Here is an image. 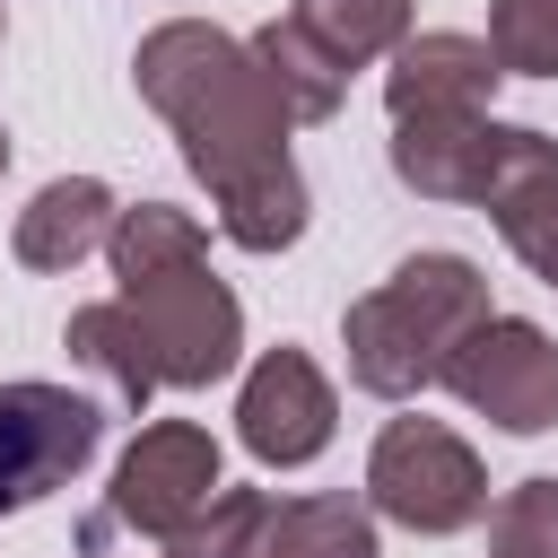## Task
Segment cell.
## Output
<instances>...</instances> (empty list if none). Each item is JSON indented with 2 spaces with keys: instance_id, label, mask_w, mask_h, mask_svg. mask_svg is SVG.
I'll use <instances>...</instances> for the list:
<instances>
[{
  "instance_id": "cell-1",
  "label": "cell",
  "mask_w": 558,
  "mask_h": 558,
  "mask_svg": "<svg viewBox=\"0 0 558 558\" xmlns=\"http://www.w3.org/2000/svg\"><path fill=\"white\" fill-rule=\"evenodd\" d=\"M131 78L183 140V166L209 183L227 244L288 253L305 235V174L288 157L296 113H288L279 78L262 70V52L209 17H166L140 35Z\"/></svg>"
},
{
  "instance_id": "cell-2",
  "label": "cell",
  "mask_w": 558,
  "mask_h": 558,
  "mask_svg": "<svg viewBox=\"0 0 558 558\" xmlns=\"http://www.w3.org/2000/svg\"><path fill=\"white\" fill-rule=\"evenodd\" d=\"M497 314L488 270L471 253H410L392 279H375L349 314H340V349H349V384L375 401H418L427 384H445L453 349Z\"/></svg>"
},
{
  "instance_id": "cell-3",
  "label": "cell",
  "mask_w": 558,
  "mask_h": 558,
  "mask_svg": "<svg viewBox=\"0 0 558 558\" xmlns=\"http://www.w3.org/2000/svg\"><path fill=\"white\" fill-rule=\"evenodd\" d=\"M366 506L418 541H445V532H471L488 514V471L445 418L410 410V418H384V436L366 453Z\"/></svg>"
},
{
  "instance_id": "cell-4",
  "label": "cell",
  "mask_w": 558,
  "mask_h": 558,
  "mask_svg": "<svg viewBox=\"0 0 558 558\" xmlns=\"http://www.w3.org/2000/svg\"><path fill=\"white\" fill-rule=\"evenodd\" d=\"M113 296L140 314V331L157 349V375L174 392H201V384L235 375V357H244V305H235V288L209 262H174V270L122 279Z\"/></svg>"
},
{
  "instance_id": "cell-5",
  "label": "cell",
  "mask_w": 558,
  "mask_h": 558,
  "mask_svg": "<svg viewBox=\"0 0 558 558\" xmlns=\"http://www.w3.org/2000/svg\"><path fill=\"white\" fill-rule=\"evenodd\" d=\"M445 392H453L471 418L506 427V436H549V427H558V340H549L541 323H523V314H488V323L453 349Z\"/></svg>"
},
{
  "instance_id": "cell-6",
  "label": "cell",
  "mask_w": 558,
  "mask_h": 558,
  "mask_svg": "<svg viewBox=\"0 0 558 558\" xmlns=\"http://www.w3.org/2000/svg\"><path fill=\"white\" fill-rule=\"evenodd\" d=\"M218 436L192 427V418H148L131 436V453L113 462V497L96 514V532H148V541H174L209 497H218Z\"/></svg>"
},
{
  "instance_id": "cell-7",
  "label": "cell",
  "mask_w": 558,
  "mask_h": 558,
  "mask_svg": "<svg viewBox=\"0 0 558 558\" xmlns=\"http://www.w3.org/2000/svg\"><path fill=\"white\" fill-rule=\"evenodd\" d=\"M105 445V410L70 384H0V514L70 488Z\"/></svg>"
},
{
  "instance_id": "cell-8",
  "label": "cell",
  "mask_w": 558,
  "mask_h": 558,
  "mask_svg": "<svg viewBox=\"0 0 558 558\" xmlns=\"http://www.w3.org/2000/svg\"><path fill=\"white\" fill-rule=\"evenodd\" d=\"M331 418H340V401H331V375L305 357V349H262L253 366H244V392H235V436H244V453L253 462H270V471H296V462H314L323 445H331Z\"/></svg>"
},
{
  "instance_id": "cell-9",
  "label": "cell",
  "mask_w": 558,
  "mask_h": 558,
  "mask_svg": "<svg viewBox=\"0 0 558 558\" xmlns=\"http://www.w3.org/2000/svg\"><path fill=\"white\" fill-rule=\"evenodd\" d=\"M480 209L497 218L506 253H514L541 288H558V140H549V131L506 122V140H497V157H488V183H480Z\"/></svg>"
},
{
  "instance_id": "cell-10",
  "label": "cell",
  "mask_w": 558,
  "mask_h": 558,
  "mask_svg": "<svg viewBox=\"0 0 558 558\" xmlns=\"http://www.w3.org/2000/svg\"><path fill=\"white\" fill-rule=\"evenodd\" d=\"M497 78H506V70H497L488 35L427 26V35H410V44L392 52L384 105H392V122H462V113H488Z\"/></svg>"
},
{
  "instance_id": "cell-11",
  "label": "cell",
  "mask_w": 558,
  "mask_h": 558,
  "mask_svg": "<svg viewBox=\"0 0 558 558\" xmlns=\"http://www.w3.org/2000/svg\"><path fill=\"white\" fill-rule=\"evenodd\" d=\"M497 140H506L497 113H462V122H392V174H401L418 201H462V209H480V183H488Z\"/></svg>"
},
{
  "instance_id": "cell-12",
  "label": "cell",
  "mask_w": 558,
  "mask_h": 558,
  "mask_svg": "<svg viewBox=\"0 0 558 558\" xmlns=\"http://www.w3.org/2000/svg\"><path fill=\"white\" fill-rule=\"evenodd\" d=\"M113 218H122V201H113L96 174H61V183H44V192L17 209L9 253H17L26 270H78V262L113 235Z\"/></svg>"
},
{
  "instance_id": "cell-13",
  "label": "cell",
  "mask_w": 558,
  "mask_h": 558,
  "mask_svg": "<svg viewBox=\"0 0 558 558\" xmlns=\"http://www.w3.org/2000/svg\"><path fill=\"white\" fill-rule=\"evenodd\" d=\"M61 349H70V366H87V375H96L122 410H148V401L166 392L157 349H148V331H140V314H131L122 296L78 305V314H70V331H61Z\"/></svg>"
},
{
  "instance_id": "cell-14",
  "label": "cell",
  "mask_w": 558,
  "mask_h": 558,
  "mask_svg": "<svg viewBox=\"0 0 558 558\" xmlns=\"http://www.w3.org/2000/svg\"><path fill=\"white\" fill-rule=\"evenodd\" d=\"M244 558H384L366 497H270Z\"/></svg>"
},
{
  "instance_id": "cell-15",
  "label": "cell",
  "mask_w": 558,
  "mask_h": 558,
  "mask_svg": "<svg viewBox=\"0 0 558 558\" xmlns=\"http://www.w3.org/2000/svg\"><path fill=\"white\" fill-rule=\"evenodd\" d=\"M418 0H296L288 17L340 61V70H366V61H392L418 26H410Z\"/></svg>"
},
{
  "instance_id": "cell-16",
  "label": "cell",
  "mask_w": 558,
  "mask_h": 558,
  "mask_svg": "<svg viewBox=\"0 0 558 558\" xmlns=\"http://www.w3.org/2000/svg\"><path fill=\"white\" fill-rule=\"evenodd\" d=\"M244 44L262 52V70L279 78V96H288V113H296V122H331V113H340L349 70H340V61H331V52H323L296 17H270V26H253Z\"/></svg>"
},
{
  "instance_id": "cell-17",
  "label": "cell",
  "mask_w": 558,
  "mask_h": 558,
  "mask_svg": "<svg viewBox=\"0 0 558 558\" xmlns=\"http://www.w3.org/2000/svg\"><path fill=\"white\" fill-rule=\"evenodd\" d=\"M105 262H113V279H148V270H174V262H209V235H201L192 209H174V201H140V209L113 218Z\"/></svg>"
},
{
  "instance_id": "cell-18",
  "label": "cell",
  "mask_w": 558,
  "mask_h": 558,
  "mask_svg": "<svg viewBox=\"0 0 558 558\" xmlns=\"http://www.w3.org/2000/svg\"><path fill=\"white\" fill-rule=\"evenodd\" d=\"M488 52L506 78H558V0H488Z\"/></svg>"
},
{
  "instance_id": "cell-19",
  "label": "cell",
  "mask_w": 558,
  "mask_h": 558,
  "mask_svg": "<svg viewBox=\"0 0 558 558\" xmlns=\"http://www.w3.org/2000/svg\"><path fill=\"white\" fill-rule=\"evenodd\" d=\"M488 558H558V480H514L488 506Z\"/></svg>"
},
{
  "instance_id": "cell-20",
  "label": "cell",
  "mask_w": 558,
  "mask_h": 558,
  "mask_svg": "<svg viewBox=\"0 0 558 558\" xmlns=\"http://www.w3.org/2000/svg\"><path fill=\"white\" fill-rule=\"evenodd\" d=\"M262 506H270L262 488H218V497H209V506L166 541V558H244V549H253Z\"/></svg>"
},
{
  "instance_id": "cell-21",
  "label": "cell",
  "mask_w": 558,
  "mask_h": 558,
  "mask_svg": "<svg viewBox=\"0 0 558 558\" xmlns=\"http://www.w3.org/2000/svg\"><path fill=\"white\" fill-rule=\"evenodd\" d=\"M0 174H9V131H0Z\"/></svg>"
},
{
  "instance_id": "cell-22",
  "label": "cell",
  "mask_w": 558,
  "mask_h": 558,
  "mask_svg": "<svg viewBox=\"0 0 558 558\" xmlns=\"http://www.w3.org/2000/svg\"><path fill=\"white\" fill-rule=\"evenodd\" d=\"M0 26H9V9H0Z\"/></svg>"
}]
</instances>
